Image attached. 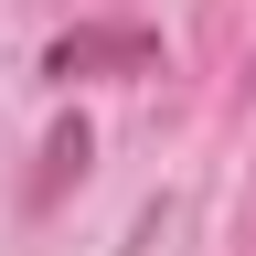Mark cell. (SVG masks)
I'll use <instances>...</instances> for the list:
<instances>
[{"instance_id":"cell-1","label":"cell","mask_w":256,"mask_h":256,"mask_svg":"<svg viewBox=\"0 0 256 256\" xmlns=\"http://www.w3.org/2000/svg\"><path fill=\"white\" fill-rule=\"evenodd\" d=\"M150 64H160V32L150 22H86V32H64V43L43 54V75L75 86V75H150Z\"/></svg>"},{"instance_id":"cell-2","label":"cell","mask_w":256,"mask_h":256,"mask_svg":"<svg viewBox=\"0 0 256 256\" xmlns=\"http://www.w3.org/2000/svg\"><path fill=\"white\" fill-rule=\"evenodd\" d=\"M86 160H96L86 118H64L54 139H43V171H32V203H64V182H86Z\"/></svg>"}]
</instances>
